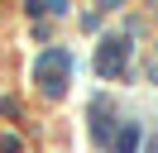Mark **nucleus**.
I'll use <instances>...</instances> for the list:
<instances>
[{
	"label": "nucleus",
	"mask_w": 158,
	"mask_h": 153,
	"mask_svg": "<svg viewBox=\"0 0 158 153\" xmlns=\"http://www.w3.org/2000/svg\"><path fill=\"white\" fill-rule=\"evenodd\" d=\"M67 72H72V57L62 53V48L43 53L39 67H34V76H39V86H43L48 96H62V91H67Z\"/></svg>",
	"instance_id": "obj_1"
},
{
	"label": "nucleus",
	"mask_w": 158,
	"mask_h": 153,
	"mask_svg": "<svg viewBox=\"0 0 158 153\" xmlns=\"http://www.w3.org/2000/svg\"><path fill=\"white\" fill-rule=\"evenodd\" d=\"M125 62H129V43L125 38H106L96 48V72L101 76H125Z\"/></svg>",
	"instance_id": "obj_2"
},
{
	"label": "nucleus",
	"mask_w": 158,
	"mask_h": 153,
	"mask_svg": "<svg viewBox=\"0 0 158 153\" xmlns=\"http://www.w3.org/2000/svg\"><path fill=\"white\" fill-rule=\"evenodd\" d=\"M139 139H144V134H139V124H125V129L115 134V153H134Z\"/></svg>",
	"instance_id": "obj_3"
},
{
	"label": "nucleus",
	"mask_w": 158,
	"mask_h": 153,
	"mask_svg": "<svg viewBox=\"0 0 158 153\" xmlns=\"http://www.w3.org/2000/svg\"><path fill=\"white\" fill-rule=\"evenodd\" d=\"M120 5H125V0H101V10H120Z\"/></svg>",
	"instance_id": "obj_4"
}]
</instances>
